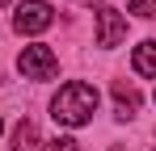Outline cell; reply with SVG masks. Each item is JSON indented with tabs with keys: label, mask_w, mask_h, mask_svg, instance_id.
Masks as SVG:
<instances>
[{
	"label": "cell",
	"mask_w": 156,
	"mask_h": 151,
	"mask_svg": "<svg viewBox=\"0 0 156 151\" xmlns=\"http://www.w3.org/2000/svg\"><path fill=\"white\" fill-rule=\"evenodd\" d=\"M152 97H156V92H152Z\"/></svg>",
	"instance_id": "cell-12"
},
{
	"label": "cell",
	"mask_w": 156,
	"mask_h": 151,
	"mask_svg": "<svg viewBox=\"0 0 156 151\" xmlns=\"http://www.w3.org/2000/svg\"><path fill=\"white\" fill-rule=\"evenodd\" d=\"M34 139H38L34 122H30V118H21V122H17V130H13V147H17V151H26V147H34Z\"/></svg>",
	"instance_id": "cell-7"
},
{
	"label": "cell",
	"mask_w": 156,
	"mask_h": 151,
	"mask_svg": "<svg viewBox=\"0 0 156 151\" xmlns=\"http://www.w3.org/2000/svg\"><path fill=\"white\" fill-rule=\"evenodd\" d=\"M17 67H21V76H26V80H55L59 59H55V50H51V46L34 42V46H26L21 55H17Z\"/></svg>",
	"instance_id": "cell-2"
},
{
	"label": "cell",
	"mask_w": 156,
	"mask_h": 151,
	"mask_svg": "<svg viewBox=\"0 0 156 151\" xmlns=\"http://www.w3.org/2000/svg\"><path fill=\"white\" fill-rule=\"evenodd\" d=\"M97 88L93 84H84V80H68L51 101V118L59 126H68V130H76V126L93 122V113H97Z\"/></svg>",
	"instance_id": "cell-1"
},
{
	"label": "cell",
	"mask_w": 156,
	"mask_h": 151,
	"mask_svg": "<svg viewBox=\"0 0 156 151\" xmlns=\"http://www.w3.org/2000/svg\"><path fill=\"white\" fill-rule=\"evenodd\" d=\"M114 109H118V118H122V122L139 113V92H135V84H131V80H114Z\"/></svg>",
	"instance_id": "cell-5"
},
{
	"label": "cell",
	"mask_w": 156,
	"mask_h": 151,
	"mask_svg": "<svg viewBox=\"0 0 156 151\" xmlns=\"http://www.w3.org/2000/svg\"><path fill=\"white\" fill-rule=\"evenodd\" d=\"M127 13H135V17H156V0H131Z\"/></svg>",
	"instance_id": "cell-9"
},
{
	"label": "cell",
	"mask_w": 156,
	"mask_h": 151,
	"mask_svg": "<svg viewBox=\"0 0 156 151\" xmlns=\"http://www.w3.org/2000/svg\"><path fill=\"white\" fill-rule=\"evenodd\" d=\"M4 4H9V0H0V8H4Z\"/></svg>",
	"instance_id": "cell-10"
},
{
	"label": "cell",
	"mask_w": 156,
	"mask_h": 151,
	"mask_svg": "<svg viewBox=\"0 0 156 151\" xmlns=\"http://www.w3.org/2000/svg\"><path fill=\"white\" fill-rule=\"evenodd\" d=\"M0 130H4V122H0Z\"/></svg>",
	"instance_id": "cell-11"
},
{
	"label": "cell",
	"mask_w": 156,
	"mask_h": 151,
	"mask_svg": "<svg viewBox=\"0 0 156 151\" xmlns=\"http://www.w3.org/2000/svg\"><path fill=\"white\" fill-rule=\"evenodd\" d=\"M55 25V8L47 0H21L17 4V17H13V29L17 34H42Z\"/></svg>",
	"instance_id": "cell-3"
},
{
	"label": "cell",
	"mask_w": 156,
	"mask_h": 151,
	"mask_svg": "<svg viewBox=\"0 0 156 151\" xmlns=\"http://www.w3.org/2000/svg\"><path fill=\"white\" fill-rule=\"evenodd\" d=\"M127 38V17L118 13V8H110V4H97V46H118Z\"/></svg>",
	"instance_id": "cell-4"
},
{
	"label": "cell",
	"mask_w": 156,
	"mask_h": 151,
	"mask_svg": "<svg viewBox=\"0 0 156 151\" xmlns=\"http://www.w3.org/2000/svg\"><path fill=\"white\" fill-rule=\"evenodd\" d=\"M76 147H80L76 139L63 134V139H51V143H42V147H34V151H76Z\"/></svg>",
	"instance_id": "cell-8"
},
{
	"label": "cell",
	"mask_w": 156,
	"mask_h": 151,
	"mask_svg": "<svg viewBox=\"0 0 156 151\" xmlns=\"http://www.w3.org/2000/svg\"><path fill=\"white\" fill-rule=\"evenodd\" d=\"M131 67H135L139 76H148V80H156V38H148V42H139V46H135Z\"/></svg>",
	"instance_id": "cell-6"
}]
</instances>
